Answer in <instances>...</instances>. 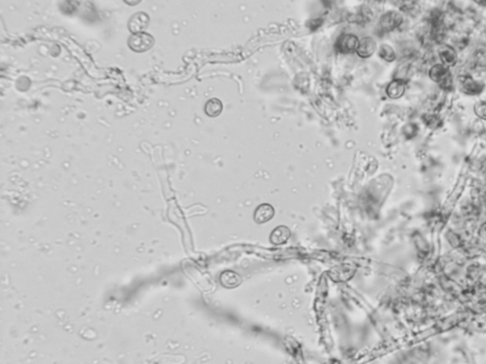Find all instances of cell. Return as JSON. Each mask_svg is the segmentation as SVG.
<instances>
[{"label": "cell", "mask_w": 486, "mask_h": 364, "mask_svg": "<svg viewBox=\"0 0 486 364\" xmlns=\"http://www.w3.org/2000/svg\"><path fill=\"white\" fill-rule=\"evenodd\" d=\"M274 216V209L268 203L259 205L254 213V220L258 224H263L270 221Z\"/></svg>", "instance_id": "cell-7"}, {"label": "cell", "mask_w": 486, "mask_h": 364, "mask_svg": "<svg viewBox=\"0 0 486 364\" xmlns=\"http://www.w3.org/2000/svg\"><path fill=\"white\" fill-rule=\"evenodd\" d=\"M150 18L146 13L138 12L132 15L129 20V29L132 33L144 32L148 28Z\"/></svg>", "instance_id": "cell-4"}, {"label": "cell", "mask_w": 486, "mask_h": 364, "mask_svg": "<svg viewBox=\"0 0 486 364\" xmlns=\"http://www.w3.org/2000/svg\"><path fill=\"white\" fill-rule=\"evenodd\" d=\"M379 55L381 56V58L384 59L386 62H392L395 60V57H396L393 49L388 45H382L381 46Z\"/></svg>", "instance_id": "cell-13"}, {"label": "cell", "mask_w": 486, "mask_h": 364, "mask_svg": "<svg viewBox=\"0 0 486 364\" xmlns=\"http://www.w3.org/2000/svg\"><path fill=\"white\" fill-rule=\"evenodd\" d=\"M460 85L463 92L470 95L479 94L484 89V85L482 83L475 81L470 76H463L460 79Z\"/></svg>", "instance_id": "cell-9"}, {"label": "cell", "mask_w": 486, "mask_h": 364, "mask_svg": "<svg viewBox=\"0 0 486 364\" xmlns=\"http://www.w3.org/2000/svg\"><path fill=\"white\" fill-rule=\"evenodd\" d=\"M403 22V16L397 12H388L380 19L381 28L386 31H390L398 28Z\"/></svg>", "instance_id": "cell-5"}, {"label": "cell", "mask_w": 486, "mask_h": 364, "mask_svg": "<svg viewBox=\"0 0 486 364\" xmlns=\"http://www.w3.org/2000/svg\"><path fill=\"white\" fill-rule=\"evenodd\" d=\"M475 113L480 118L486 120V102H480L476 104Z\"/></svg>", "instance_id": "cell-14"}, {"label": "cell", "mask_w": 486, "mask_h": 364, "mask_svg": "<svg viewBox=\"0 0 486 364\" xmlns=\"http://www.w3.org/2000/svg\"><path fill=\"white\" fill-rule=\"evenodd\" d=\"M359 42L360 40L358 39L356 35L351 33H344L338 37L335 43V49L339 53L342 54L353 53L354 51L357 50Z\"/></svg>", "instance_id": "cell-2"}, {"label": "cell", "mask_w": 486, "mask_h": 364, "mask_svg": "<svg viewBox=\"0 0 486 364\" xmlns=\"http://www.w3.org/2000/svg\"><path fill=\"white\" fill-rule=\"evenodd\" d=\"M154 37L147 33V32H139V33H132L129 36L128 44L129 47L135 52L138 53H143L154 46Z\"/></svg>", "instance_id": "cell-1"}, {"label": "cell", "mask_w": 486, "mask_h": 364, "mask_svg": "<svg viewBox=\"0 0 486 364\" xmlns=\"http://www.w3.org/2000/svg\"><path fill=\"white\" fill-rule=\"evenodd\" d=\"M475 60L478 65L486 67V50H479L475 54Z\"/></svg>", "instance_id": "cell-15"}, {"label": "cell", "mask_w": 486, "mask_h": 364, "mask_svg": "<svg viewBox=\"0 0 486 364\" xmlns=\"http://www.w3.org/2000/svg\"><path fill=\"white\" fill-rule=\"evenodd\" d=\"M223 109V104L221 101L217 98H212L209 99L204 106V111L207 116L215 117L219 116L222 112Z\"/></svg>", "instance_id": "cell-12"}, {"label": "cell", "mask_w": 486, "mask_h": 364, "mask_svg": "<svg viewBox=\"0 0 486 364\" xmlns=\"http://www.w3.org/2000/svg\"><path fill=\"white\" fill-rule=\"evenodd\" d=\"M440 58L443 61V65L445 67L454 66L457 62V54L453 48L443 45L440 49Z\"/></svg>", "instance_id": "cell-10"}, {"label": "cell", "mask_w": 486, "mask_h": 364, "mask_svg": "<svg viewBox=\"0 0 486 364\" xmlns=\"http://www.w3.org/2000/svg\"><path fill=\"white\" fill-rule=\"evenodd\" d=\"M376 48H377V43L374 40V38H372L371 36H366L360 40L356 51L360 57L369 58L375 52Z\"/></svg>", "instance_id": "cell-6"}, {"label": "cell", "mask_w": 486, "mask_h": 364, "mask_svg": "<svg viewBox=\"0 0 486 364\" xmlns=\"http://www.w3.org/2000/svg\"><path fill=\"white\" fill-rule=\"evenodd\" d=\"M405 91V84L402 80L392 81L386 88V94L391 99H399Z\"/></svg>", "instance_id": "cell-11"}, {"label": "cell", "mask_w": 486, "mask_h": 364, "mask_svg": "<svg viewBox=\"0 0 486 364\" xmlns=\"http://www.w3.org/2000/svg\"><path fill=\"white\" fill-rule=\"evenodd\" d=\"M291 234L292 233L288 227L278 226L270 234V241L273 245H283L290 239Z\"/></svg>", "instance_id": "cell-8"}, {"label": "cell", "mask_w": 486, "mask_h": 364, "mask_svg": "<svg viewBox=\"0 0 486 364\" xmlns=\"http://www.w3.org/2000/svg\"><path fill=\"white\" fill-rule=\"evenodd\" d=\"M429 76L434 82L438 83L440 87H442L444 89H449L452 86V79L450 76L449 70L443 64L435 65L430 70Z\"/></svg>", "instance_id": "cell-3"}]
</instances>
